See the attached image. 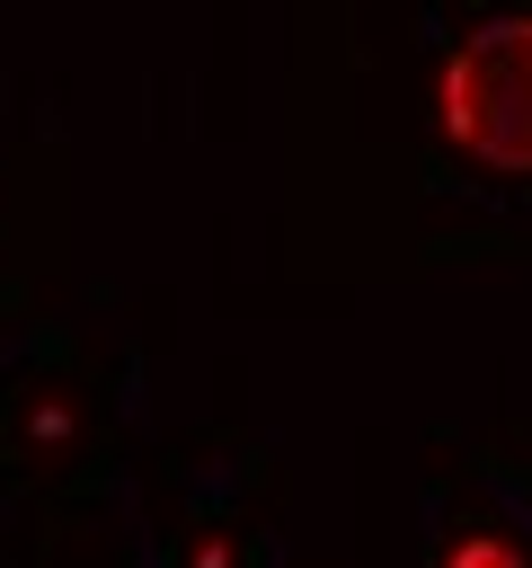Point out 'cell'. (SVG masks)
<instances>
[{
    "label": "cell",
    "instance_id": "1",
    "mask_svg": "<svg viewBox=\"0 0 532 568\" xmlns=\"http://www.w3.org/2000/svg\"><path fill=\"white\" fill-rule=\"evenodd\" d=\"M434 115L470 169L532 178V18H488L479 36H461L443 53Z\"/></svg>",
    "mask_w": 532,
    "mask_h": 568
},
{
    "label": "cell",
    "instance_id": "2",
    "mask_svg": "<svg viewBox=\"0 0 532 568\" xmlns=\"http://www.w3.org/2000/svg\"><path fill=\"white\" fill-rule=\"evenodd\" d=\"M443 568H523V550H514V541H497V532H479V541H461Z\"/></svg>",
    "mask_w": 532,
    "mask_h": 568
}]
</instances>
